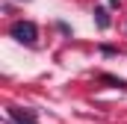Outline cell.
Instances as JSON below:
<instances>
[{
  "label": "cell",
  "instance_id": "3957f363",
  "mask_svg": "<svg viewBox=\"0 0 127 124\" xmlns=\"http://www.w3.org/2000/svg\"><path fill=\"white\" fill-rule=\"evenodd\" d=\"M95 18H97V27H100V30H106V27H109V15H106L103 9H95Z\"/></svg>",
  "mask_w": 127,
  "mask_h": 124
},
{
  "label": "cell",
  "instance_id": "7a4b0ae2",
  "mask_svg": "<svg viewBox=\"0 0 127 124\" xmlns=\"http://www.w3.org/2000/svg\"><path fill=\"white\" fill-rule=\"evenodd\" d=\"M9 118H12V124H35L30 115H27V112H21L18 106H9Z\"/></svg>",
  "mask_w": 127,
  "mask_h": 124
},
{
  "label": "cell",
  "instance_id": "6da1fadb",
  "mask_svg": "<svg viewBox=\"0 0 127 124\" xmlns=\"http://www.w3.org/2000/svg\"><path fill=\"white\" fill-rule=\"evenodd\" d=\"M9 32H12V38L21 41V44H35V41H38V30H35L32 21H15Z\"/></svg>",
  "mask_w": 127,
  "mask_h": 124
}]
</instances>
